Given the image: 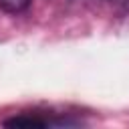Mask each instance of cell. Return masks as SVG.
I'll list each match as a JSON object with an SVG mask.
<instances>
[{"label":"cell","mask_w":129,"mask_h":129,"mask_svg":"<svg viewBox=\"0 0 129 129\" xmlns=\"http://www.w3.org/2000/svg\"><path fill=\"white\" fill-rule=\"evenodd\" d=\"M46 123H48V121L38 119V117H34V115H30V117H26V115H18V117L6 121L8 127H42V125H46Z\"/></svg>","instance_id":"1"},{"label":"cell","mask_w":129,"mask_h":129,"mask_svg":"<svg viewBox=\"0 0 129 129\" xmlns=\"http://www.w3.org/2000/svg\"><path fill=\"white\" fill-rule=\"evenodd\" d=\"M30 4V0H0V8L12 14H18L22 10H26Z\"/></svg>","instance_id":"2"}]
</instances>
